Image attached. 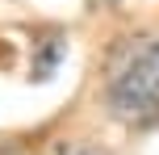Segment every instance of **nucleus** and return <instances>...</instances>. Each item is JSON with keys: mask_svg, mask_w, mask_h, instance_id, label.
<instances>
[{"mask_svg": "<svg viewBox=\"0 0 159 155\" xmlns=\"http://www.w3.org/2000/svg\"><path fill=\"white\" fill-rule=\"evenodd\" d=\"M105 105L121 126L159 122V38H130L105 80Z\"/></svg>", "mask_w": 159, "mask_h": 155, "instance_id": "nucleus-1", "label": "nucleus"}, {"mask_svg": "<svg viewBox=\"0 0 159 155\" xmlns=\"http://www.w3.org/2000/svg\"><path fill=\"white\" fill-rule=\"evenodd\" d=\"M75 155H96V151H75Z\"/></svg>", "mask_w": 159, "mask_h": 155, "instance_id": "nucleus-2", "label": "nucleus"}]
</instances>
